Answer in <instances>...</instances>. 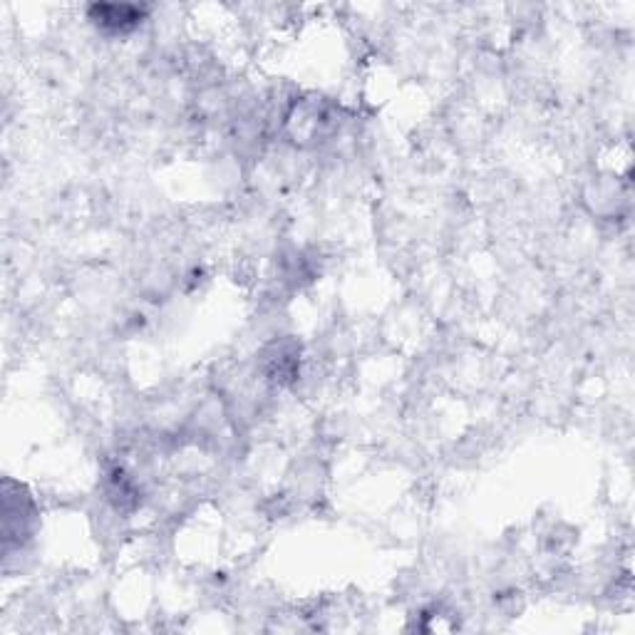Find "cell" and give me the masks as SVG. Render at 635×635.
I'll return each instance as SVG.
<instances>
[{"label":"cell","instance_id":"1","mask_svg":"<svg viewBox=\"0 0 635 635\" xmlns=\"http://www.w3.org/2000/svg\"><path fill=\"white\" fill-rule=\"evenodd\" d=\"M94 12H97L94 20L112 30H127L142 23V8L137 5H97Z\"/></svg>","mask_w":635,"mask_h":635}]
</instances>
